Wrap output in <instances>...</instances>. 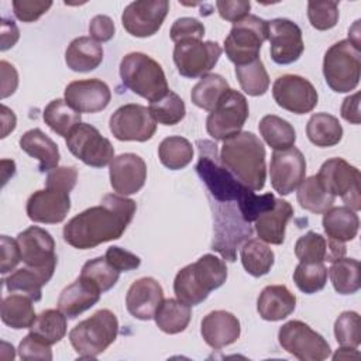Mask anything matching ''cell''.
Listing matches in <instances>:
<instances>
[{
  "label": "cell",
  "instance_id": "obj_11",
  "mask_svg": "<svg viewBox=\"0 0 361 361\" xmlns=\"http://www.w3.org/2000/svg\"><path fill=\"white\" fill-rule=\"evenodd\" d=\"M234 202L220 203L214 214V238L212 243L213 250L219 251L226 259L235 261V250L252 234V228L245 221L238 210L233 206Z\"/></svg>",
  "mask_w": 361,
  "mask_h": 361
},
{
  "label": "cell",
  "instance_id": "obj_1",
  "mask_svg": "<svg viewBox=\"0 0 361 361\" xmlns=\"http://www.w3.org/2000/svg\"><path fill=\"white\" fill-rule=\"evenodd\" d=\"M137 206L121 195H104L99 206L89 207L72 217L63 227V240L78 250L94 248L118 240L131 223Z\"/></svg>",
  "mask_w": 361,
  "mask_h": 361
},
{
  "label": "cell",
  "instance_id": "obj_49",
  "mask_svg": "<svg viewBox=\"0 0 361 361\" xmlns=\"http://www.w3.org/2000/svg\"><path fill=\"white\" fill-rule=\"evenodd\" d=\"M334 336L341 347L357 348L361 343V319L357 312H343L334 323Z\"/></svg>",
  "mask_w": 361,
  "mask_h": 361
},
{
  "label": "cell",
  "instance_id": "obj_61",
  "mask_svg": "<svg viewBox=\"0 0 361 361\" xmlns=\"http://www.w3.org/2000/svg\"><path fill=\"white\" fill-rule=\"evenodd\" d=\"M341 117L351 124H360L361 117H360V93L358 92L351 96H347L343 100Z\"/></svg>",
  "mask_w": 361,
  "mask_h": 361
},
{
  "label": "cell",
  "instance_id": "obj_37",
  "mask_svg": "<svg viewBox=\"0 0 361 361\" xmlns=\"http://www.w3.org/2000/svg\"><path fill=\"white\" fill-rule=\"evenodd\" d=\"M228 89V82L221 75L207 73L193 86L190 99L195 106L213 111Z\"/></svg>",
  "mask_w": 361,
  "mask_h": 361
},
{
  "label": "cell",
  "instance_id": "obj_39",
  "mask_svg": "<svg viewBox=\"0 0 361 361\" xmlns=\"http://www.w3.org/2000/svg\"><path fill=\"white\" fill-rule=\"evenodd\" d=\"M240 258L244 269L250 275L258 278L271 271L275 254L262 240L251 238L241 247Z\"/></svg>",
  "mask_w": 361,
  "mask_h": 361
},
{
  "label": "cell",
  "instance_id": "obj_25",
  "mask_svg": "<svg viewBox=\"0 0 361 361\" xmlns=\"http://www.w3.org/2000/svg\"><path fill=\"white\" fill-rule=\"evenodd\" d=\"M240 320L230 312L214 310L206 314L200 323V334L212 348H223L235 343L240 337Z\"/></svg>",
  "mask_w": 361,
  "mask_h": 361
},
{
  "label": "cell",
  "instance_id": "obj_50",
  "mask_svg": "<svg viewBox=\"0 0 361 361\" xmlns=\"http://www.w3.org/2000/svg\"><path fill=\"white\" fill-rule=\"evenodd\" d=\"M307 18L310 25L319 31L333 28L338 21V3L337 1H309Z\"/></svg>",
  "mask_w": 361,
  "mask_h": 361
},
{
  "label": "cell",
  "instance_id": "obj_23",
  "mask_svg": "<svg viewBox=\"0 0 361 361\" xmlns=\"http://www.w3.org/2000/svg\"><path fill=\"white\" fill-rule=\"evenodd\" d=\"M65 100L79 113H97L104 110L111 99L109 86L100 79H82L71 82L63 92Z\"/></svg>",
  "mask_w": 361,
  "mask_h": 361
},
{
  "label": "cell",
  "instance_id": "obj_38",
  "mask_svg": "<svg viewBox=\"0 0 361 361\" xmlns=\"http://www.w3.org/2000/svg\"><path fill=\"white\" fill-rule=\"evenodd\" d=\"M45 124L58 135L68 137L71 131L80 124L82 116L65 99H55L47 104L42 113Z\"/></svg>",
  "mask_w": 361,
  "mask_h": 361
},
{
  "label": "cell",
  "instance_id": "obj_14",
  "mask_svg": "<svg viewBox=\"0 0 361 361\" xmlns=\"http://www.w3.org/2000/svg\"><path fill=\"white\" fill-rule=\"evenodd\" d=\"M221 48L217 42L189 39L175 44L173 62L178 72L185 78H202L217 63Z\"/></svg>",
  "mask_w": 361,
  "mask_h": 361
},
{
  "label": "cell",
  "instance_id": "obj_34",
  "mask_svg": "<svg viewBox=\"0 0 361 361\" xmlns=\"http://www.w3.org/2000/svg\"><path fill=\"white\" fill-rule=\"evenodd\" d=\"M306 135L316 147H333L343 138V127L337 117L329 113H314L306 124Z\"/></svg>",
  "mask_w": 361,
  "mask_h": 361
},
{
  "label": "cell",
  "instance_id": "obj_10",
  "mask_svg": "<svg viewBox=\"0 0 361 361\" xmlns=\"http://www.w3.org/2000/svg\"><path fill=\"white\" fill-rule=\"evenodd\" d=\"M281 347L300 361H323L330 355V345L322 334L300 320L285 323L278 331Z\"/></svg>",
  "mask_w": 361,
  "mask_h": 361
},
{
  "label": "cell",
  "instance_id": "obj_12",
  "mask_svg": "<svg viewBox=\"0 0 361 361\" xmlns=\"http://www.w3.org/2000/svg\"><path fill=\"white\" fill-rule=\"evenodd\" d=\"M248 118V103L243 93L228 89L206 120V130L214 140L224 141L241 133Z\"/></svg>",
  "mask_w": 361,
  "mask_h": 361
},
{
  "label": "cell",
  "instance_id": "obj_59",
  "mask_svg": "<svg viewBox=\"0 0 361 361\" xmlns=\"http://www.w3.org/2000/svg\"><path fill=\"white\" fill-rule=\"evenodd\" d=\"M114 23L109 16H94L89 23V34L97 42H107L114 37Z\"/></svg>",
  "mask_w": 361,
  "mask_h": 361
},
{
  "label": "cell",
  "instance_id": "obj_3",
  "mask_svg": "<svg viewBox=\"0 0 361 361\" xmlns=\"http://www.w3.org/2000/svg\"><path fill=\"white\" fill-rule=\"evenodd\" d=\"M226 279V262L213 254H204L176 274L173 292L178 300L195 306L206 300L209 293L220 288Z\"/></svg>",
  "mask_w": 361,
  "mask_h": 361
},
{
  "label": "cell",
  "instance_id": "obj_5",
  "mask_svg": "<svg viewBox=\"0 0 361 361\" xmlns=\"http://www.w3.org/2000/svg\"><path fill=\"white\" fill-rule=\"evenodd\" d=\"M118 334V320L109 309H100L69 331V341L79 358H96Z\"/></svg>",
  "mask_w": 361,
  "mask_h": 361
},
{
  "label": "cell",
  "instance_id": "obj_30",
  "mask_svg": "<svg viewBox=\"0 0 361 361\" xmlns=\"http://www.w3.org/2000/svg\"><path fill=\"white\" fill-rule=\"evenodd\" d=\"M20 148L30 157L39 161V171L47 172L58 166L59 149L58 145L39 128H32L20 137Z\"/></svg>",
  "mask_w": 361,
  "mask_h": 361
},
{
  "label": "cell",
  "instance_id": "obj_7",
  "mask_svg": "<svg viewBox=\"0 0 361 361\" xmlns=\"http://www.w3.org/2000/svg\"><path fill=\"white\" fill-rule=\"evenodd\" d=\"M323 75L327 86L345 93L358 86L361 75V54L350 39L333 44L323 58Z\"/></svg>",
  "mask_w": 361,
  "mask_h": 361
},
{
  "label": "cell",
  "instance_id": "obj_17",
  "mask_svg": "<svg viewBox=\"0 0 361 361\" xmlns=\"http://www.w3.org/2000/svg\"><path fill=\"white\" fill-rule=\"evenodd\" d=\"M17 243L21 261L27 267L54 275L58 258L55 254V241L47 230L31 226L17 235Z\"/></svg>",
  "mask_w": 361,
  "mask_h": 361
},
{
  "label": "cell",
  "instance_id": "obj_62",
  "mask_svg": "<svg viewBox=\"0 0 361 361\" xmlns=\"http://www.w3.org/2000/svg\"><path fill=\"white\" fill-rule=\"evenodd\" d=\"M0 38H1V45H0L1 51H7L8 48L14 47V44L18 41L20 31L13 20H6V18L1 20Z\"/></svg>",
  "mask_w": 361,
  "mask_h": 361
},
{
  "label": "cell",
  "instance_id": "obj_56",
  "mask_svg": "<svg viewBox=\"0 0 361 361\" xmlns=\"http://www.w3.org/2000/svg\"><path fill=\"white\" fill-rule=\"evenodd\" d=\"M104 258L110 262V265H113L120 272L135 269L141 264L140 257H137L135 254H133L124 248H120L117 245L109 247L104 254Z\"/></svg>",
  "mask_w": 361,
  "mask_h": 361
},
{
  "label": "cell",
  "instance_id": "obj_4",
  "mask_svg": "<svg viewBox=\"0 0 361 361\" xmlns=\"http://www.w3.org/2000/svg\"><path fill=\"white\" fill-rule=\"evenodd\" d=\"M120 78L124 86L149 103L159 100L169 92L162 66L142 52H130L121 59Z\"/></svg>",
  "mask_w": 361,
  "mask_h": 361
},
{
  "label": "cell",
  "instance_id": "obj_32",
  "mask_svg": "<svg viewBox=\"0 0 361 361\" xmlns=\"http://www.w3.org/2000/svg\"><path fill=\"white\" fill-rule=\"evenodd\" d=\"M322 224L329 238L345 243L354 240L357 235L360 219L355 210L350 209L348 206H338L330 207L327 212H324Z\"/></svg>",
  "mask_w": 361,
  "mask_h": 361
},
{
  "label": "cell",
  "instance_id": "obj_2",
  "mask_svg": "<svg viewBox=\"0 0 361 361\" xmlns=\"http://www.w3.org/2000/svg\"><path fill=\"white\" fill-rule=\"evenodd\" d=\"M220 164L251 190H261L267 180L265 147L251 131H241L224 140Z\"/></svg>",
  "mask_w": 361,
  "mask_h": 361
},
{
  "label": "cell",
  "instance_id": "obj_53",
  "mask_svg": "<svg viewBox=\"0 0 361 361\" xmlns=\"http://www.w3.org/2000/svg\"><path fill=\"white\" fill-rule=\"evenodd\" d=\"M203 35L204 25L199 20L192 17H180L175 20L169 31V37L175 44L189 39H202Z\"/></svg>",
  "mask_w": 361,
  "mask_h": 361
},
{
  "label": "cell",
  "instance_id": "obj_40",
  "mask_svg": "<svg viewBox=\"0 0 361 361\" xmlns=\"http://www.w3.org/2000/svg\"><path fill=\"white\" fill-rule=\"evenodd\" d=\"M258 130L274 151L288 149L296 141V133L292 124L275 114L264 116L258 124Z\"/></svg>",
  "mask_w": 361,
  "mask_h": 361
},
{
  "label": "cell",
  "instance_id": "obj_63",
  "mask_svg": "<svg viewBox=\"0 0 361 361\" xmlns=\"http://www.w3.org/2000/svg\"><path fill=\"white\" fill-rule=\"evenodd\" d=\"M1 124H3L1 138L7 137L8 133H11L16 128V114L13 113V110H10L4 104H1Z\"/></svg>",
  "mask_w": 361,
  "mask_h": 361
},
{
  "label": "cell",
  "instance_id": "obj_36",
  "mask_svg": "<svg viewBox=\"0 0 361 361\" xmlns=\"http://www.w3.org/2000/svg\"><path fill=\"white\" fill-rule=\"evenodd\" d=\"M190 317V306L171 298L164 299L154 314L157 326L166 334H178L183 331L188 327Z\"/></svg>",
  "mask_w": 361,
  "mask_h": 361
},
{
  "label": "cell",
  "instance_id": "obj_41",
  "mask_svg": "<svg viewBox=\"0 0 361 361\" xmlns=\"http://www.w3.org/2000/svg\"><path fill=\"white\" fill-rule=\"evenodd\" d=\"M296 199L302 209L316 214L327 212L330 207H333L336 200V197L323 188L316 175L305 179L299 185Z\"/></svg>",
  "mask_w": 361,
  "mask_h": 361
},
{
  "label": "cell",
  "instance_id": "obj_27",
  "mask_svg": "<svg viewBox=\"0 0 361 361\" xmlns=\"http://www.w3.org/2000/svg\"><path fill=\"white\" fill-rule=\"evenodd\" d=\"M293 216V207L283 199H275L272 209L259 214L255 220V231L259 240L279 245L285 240L286 224Z\"/></svg>",
  "mask_w": 361,
  "mask_h": 361
},
{
  "label": "cell",
  "instance_id": "obj_43",
  "mask_svg": "<svg viewBox=\"0 0 361 361\" xmlns=\"http://www.w3.org/2000/svg\"><path fill=\"white\" fill-rule=\"evenodd\" d=\"M158 157L164 166L172 171H178L192 162L193 147L186 138L171 135L161 141L158 147Z\"/></svg>",
  "mask_w": 361,
  "mask_h": 361
},
{
  "label": "cell",
  "instance_id": "obj_9",
  "mask_svg": "<svg viewBox=\"0 0 361 361\" xmlns=\"http://www.w3.org/2000/svg\"><path fill=\"white\" fill-rule=\"evenodd\" d=\"M323 188L336 196H340L345 206L353 210L361 209V175L360 171L343 158H330L323 162L316 175Z\"/></svg>",
  "mask_w": 361,
  "mask_h": 361
},
{
  "label": "cell",
  "instance_id": "obj_60",
  "mask_svg": "<svg viewBox=\"0 0 361 361\" xmlns=\"http://www.w3.org/2000/svg\"><path fill=\"white\" fill-rule=\"evenodd\" d=\"M0 72H1V99H6L10 94H13L17 89L18 73L16 68L7 61L0 62Z\"/></svg>",
  "mask_w": 361,
  "mask_h": 361
},
{
  "label": "cell",
  "instance_id": "obj_52",
  "mask_svg": "<svg viewBox=\"0 0 361 361\" xmlns=\"http://www.w3.org/2000/svg\"><path fill=\"white\" fill-rule=\"evenodd\" d=\"M18 355L21 360H52L51 344L44 341L34 333H28L18 345Z\"/></svg>",
  "mask_w": 361,
  "mask_h": 361
},
{
  "label": "cell",
  "instance_id": "obj_29",
  "mask_svg": "<svg viewBox=\"0 0 361 361\" xmlns=\"http://www.w3.org/2000/svg\"><path fill=\"white\" fill-rule=\"evenodd\" d=\"M100 292L83 281L80 276L68 285L58 298V309L69 319L78 317L85 310L94 306L100 299Z\"/></svg>",
  "mask_w": 361,
  "mask_h": 361
},
{
  "label": "cell",
  "instance_id": "obj_57",
  "mask_svg": "<svg viewBox=\"0 0 361 361\" xmlns=\"http://www.w3.org/2000/svg\"><path fill=\"white\" fill-rule=\"evenodd\" d=\"M216 7L223 20L234 24L248 16L251 3L245 0H220L216 1Z\"/></svg>",
  "mask_w": 361,
  "mask_h": 361
},
{
  "label": "cell",
  "instance_id": "obj_22",
  "mask_svg": "<svg viewBox=\"0 0 361 361\" xmlns=\"http://www.w3.org/2000/svg\"><path fill=\"white\" fill-rule=\"evenodd\" d=\"M110 185L117 195L128 196L137 193L147 180V165L144 159L133 152H126L110 162Z\"/></svg>",
  "mask_w": 361,
  "mask_h": 361
},
{
  "label": "cell",
  "instance_id": "obj_64",
  "mask_svg": "<svg viewBox=\"0 0 361 361\" xmlns=\"http://www.w3.org/2000/svg\"><path fill=\"white\" fill-rule=\"evenodd\" d=\"M360 354L355 351V348H350V347H341L334 355L333 358H351V357H358Z\"/></svg>",
  "mask_w": 361,
  "mask_h": 361
},
{
  "label": "cell",
  "instance_id": "obj_47",
  "mask_svg": "<svg viewBox=\"0 0 361 361\" xmlns=\"http://www.w3.org/2000/svg\"><path fill=\"white\" fill-rule=\"evenodd\" d=\"M148 109L155 121L164 126H175L180 120H183L186 114L183 100L172 90H169L159 100L149 103Z\"/></svg>",
  "mask_w": 361,
  "mask_h": 361
},
{
  "label": "cell",
  "instance_id": "obj_28",
  "mask_svg": "<svg viewBox=\"0 0 361 361\" xmlns=\"http://www.w3.org/2000/svg\"><path fill=\"white\" fill-rule=\"evenodd\" d=\"M296 307V296L285 285H268L257 300V310L264 320L278 322L288 317Z\"/></svg>",
  "mask_w": 361,
  "mask_h": 361
},
{
  "label": "cell",
  "instance_id": "obj_45",
  "mask_svg": "<svg viewBox=\"0 0 361 361\" xmlns=\"http://www.w3.org/2000/svg\"><path fill=\"white\" fill-rule=\"evenodd\" d=\"M30 330L48 344H56L66 334V316L59 309H47L37 316Z\"/></svg>",
  "mask_w": 361,
  "mask_h": 361
},
{
  "label": "cell",
  "instance_id": "obj_54",
  "mask_svg": "<svg viewBox=\"0 0 361 361\" xmlns=\"http://www.w3.org/2000/svg\"><path fill=\"white\" fill-rule=\"evenodd\" d=\"M13 10L16 17L24 23H32L45 14L52 1H38V0H13Z\"/></svg>",
  "mask_w": 361,
  "mask_h": 361
},
{
  "label": "cell",
  "instance_id": "obj_48",
  "mask_svg": "<svg viewBox=\"0 0 361 361\" xmlns=\"http://www.w3.org/2000/svg\"><path fill=\"white\" fill-rule=\"evenodd\" d=\"M293 282L303 293H316L327 282V268L323 262H299L293 271Z\"/></svg>",
  "mask_w": 361,
  "mask_h": 361
},
{
  "label": "cell",
  "instance_id": "obj_16",
  "mask_svg": "<svg viewBox=\"0 0 361 361\" xmlns=\"http://www.w3.org/2000/svg\"><path fill=\"white\" fill-rule=\"evenodd\" d=\"M276 104L295 114L310 113L319 100L314 86L299 75H282L272 85Z\"/></svg>",
  "mask_w": 361,
  "mask_h": 361
},
{
  "label": "cell",
  "instance_id": "obj_55",
  "mask_svg": "<svg viewBox=\"0 0 361 361\" xmlns=\"http://www.w3.org/2000/svg\"><path fill=\"white\" fill-rule=\"evenodd\" d=\"M78 180V169L75 166H56L48 172L45 188H56L69 192L75 188Z\"/></svg>",
  "mask_w": 361,
  "mask_h": 361
},
{
  "label": "cell",
  "instance_id": "obj_58",
  "mask_svg": "<svg viewBox=\"0 0 361 361\" xmlns=\"http://www.w3.org/2000/svg\"><path fill=\"white\" fill-rule=\"evenodd\" d=\"M1 255H0V272L7 274L13 271L17 264L21 261V252L17 240L10 238L8 235L0 237Z\"/></svg>",
  "mask_w": 361,
  "mask_h": 361
},
{
  "label": "cell",
  "instance_id": "obj_18",
  "mask_svg": "<svg viewBox=\"0 0 361 361\" xmlns=\"http://www.w3.org/2000/svg\"><path fill=\"white\" fill-rule=\"evenodd\" d=\"M169 10L166 0H138L130 3L123 14L121 24L133 37L147 38L158 32Z\"/></svg>",
  "mask_w": 361,
  "mask_h": 361
},
{
  "label": "cell",
  "instance_id": "obj_24",
  "mask_svg": "<svg viewBox=\"0 0 361 361\" xmlns=\"http://www.w3.org/2000/svg\"><path fill=\"white\" fill-rule=\"evenodd\" d=\"M164 300V289L158 281L145 276L131 283L126 295L128 313L140 320H151Z\"/></svg>",
  "mask_w": 361,
  "mask_h": 361
},
{
  "label": "cell",
  "instance_id": "obj_19",
  "mask_svg": "<svg viewBox=\"0 0 361 361\" xmlns=\"http://www.w3.org/2000/svg\"><path fill=\"white\" fill-rule=\"evenodd\" d=\"M306 159L300 149L290 147L282 151H274L269 165L271 185L282 196L292 193L305 180Z\"/></svg>",
  "mask_w": 361,
  "mask_h": 361
},
{
  "label": "cell",
  "instance_id": "obj_46",
  "mask_svg": "<svg viewBox=\"0 0 361 361\" xmlns=\"http://www.w3.org/2000/svg\"><path fill=\"white\" fill-rule=\"evenodd\" d=\"M235 76L241 89L250 96H262L269 87V76L259 58L250 63L235 66Z\"/></svg>",
  "mask_w": 361,
  "mask_h": 361
},
{
  "label": "cell",
  "instance_id": "obj_13",
  "mask_svg": "<svg viewBox=\"0 0 361 361\" xmlns=\"http://www.w3.org/2000/svg\"><path fill=\"white\" fill-rule=\"evenodd\" d=\"M68 149L83 164L93 168H103L114 159L111 142L90 124L80 123L66 137Z\"/></svg>",
  "mask_w": 361,
  "mask_h": 361
},
{
  "label": "cell",
  "instance_id": "obj_42",
  "mask_svg": "<svg viewBox=\"0 0 361 361\" xmlns=\"http://www.w3.org/2000/svg\"><path fill=\"white\" fill-rule=\"evenodd\" d=\"M360 262L354 258H338L331 262L329 276L333 288L340 295H353L361 286Z\"/></svg>",
  "mask_w": 361,
  "mask_h": 361
},
{
  "label": "cell",
  "instance_id": "obj_51",
  "mask_svg": "<svg viewBox=\"0 0 361 361\" xmlns=\"http://www.w3.org/2000/svg\"><path fill=\"white\" fill-rule=\"evenodd\" d=\"M275 196L272 193H264V195H257L254 190H248L238 202V210L243 216V219L248 223L255 221L259 214L269 210L275 204Z\"/></svg>",
  "mask_w": 361,
  "mask_h": 361
},
{
  "label": "cell",
  "instance_id": "obj_44",
  "mask_svg": "<svg viewBox=\"0 0 361 361\" xmlns=\"http://www.w3.org/2000/svg\"><path fill=\"white\" fill-rule=\"evenodd\" d=\"M79 276L103 293L117 283L120 271L110 265L104 257H97L85 262Z\"/></svg>",
  "mask_w": 361,
  "mask_h": 361
},
{
  "label": "cell",
  "instance_id": "obj_20",
  "mask_svg": "<svg viewBox=\"0 0 361 361\" xmlns=\"http://www.w3.org/2000/svg\"><path fill=\"white\" fill-rule=\"evenodd\" d=\"M269 54L275 63L288 65L296 62L305 49L302 30L288 18H274L268 21Z\"/></svg>",
  "mask_w": 361,
  "mask_h": 361
},
{
  "label": "cell",
  "instance_id": "obj_15",
  "mask_svg": "<svg viewBox=\"0 0 361 361\" xmlns=\"http://www.w3.org/2000/svg\"><path fill=\"white\" fill-rule=\"evenodd\" d=\"M109 128L120 141L144 142L154 137L157 131V121L148 107L128 103L120 106L111 114Z\"/></svg>",
  "mask_w": 361,
  "mask_h": 361
},
{
  "label": "cell",
  "instance_id": "obj_26",
  "mask_svg": "<svg viewBox=\"0 0 361 361\" xmlns=\"http://www.w3.org/2000/svg\"><path fill=\"white\" fill-rule=\"evenodd\" d=\"M345 254V244L331 240H327L314 231H309L298 238L295 244V255L299 262H333L338 258H343Z\"/></svg>",
  "mask_w": 361,
  "mask_h": 361
},
{
  "label": "cell",
  "instance_id": "obj_31",
  "mask_svg": "<svg viewBox=\"0 0 361 361\" xmlns=\"http://www.w3.org/2000/svg\"><path fill=\"white\" fill-rule=\"evenodd\" d=\"M103 61V47L90 37H78L65 51V62L75 72H90Z\"/></svg>",
  "mask_w": 361,
  "mask_h": 361
},
{
  "label": "cell",
  "instance_id": "obj_8",
  "mask_svg": "<svg viewBox=\"0 0 361 361\" xmlns=\"http://www.w3.org/2000/svg\"><path fill=\"white\" fill-rule=\"evenodd\" d=\"M265 39H268V21L248 14L233 24L230 34L224 39V51L235 66L245 65L259 58Z\"/></svg>",
  "mask_w": 361,
  "mask_h": 361
},
{
  "label": "cell",
  "instance_id": "obj_33",
  "mask_svg": "<svg viewBox=\"0 0 361 361\" xmlns=\"http://www.w3.org/2000/svg\"><path fill=\"white\" fill-rule=\"evenodd\" d=\"M0 316L6 326L16 330L30 329L37 319L32 299L18 293H11L3 299Z\"/></svg>",
  "mask_w": 361,
  "mask_h": 361
},
{
  "label": "cell",
  "instance_id": "obj_6",
  "mask_svg": "<svg viewBox=\"0 0 361 361\" xmlns=\"http://www.w3.org/2000/svg\"><path fill=\"white\" fill-rule=\"evenodd\" d=\"M196 145L199 147L196 172L207 186L210 195L219 203H237L250 189L237 180V178L228 169L217 162V147L214 142L199 140Z\"/></svg>",
  "mask_w": 361,
  "mask_h": 361
},
{
  "label": "cell",
  "instance_id": "obj_35",
  "mask_svg": "<svg viewBox=\"0 0 361 361\" xmlns=\"http://www.w3.org/2000/svg\"><path fill=\"white\" fill-rule=\"evenodd\" d=\"M52 275L42 272L39 269H34L30 267L20 268L4 278V285L10 292H21L28 296L34 302L41 300L42 298V286L49 282Z\"/></svg>",
  "mask_w": 361,
  "mask_h": 361
},
{
  "label": "cell",
  "instance_id": "obj_21",
  "mask_svg": "<svg viewBox=\"0 0 361 361\" xmlns=\"http://www.w3.org/2000/svg\"><path fill=\"white\" fill-rule=\"evenodd\" d=\"M27 216L34 223L56 224L65 220L71 210L69 192L45 188L34 192L27 200Z\"/></svg>",
  "mask_w": 361,
  "mask_h": 361
}]
</instances>
